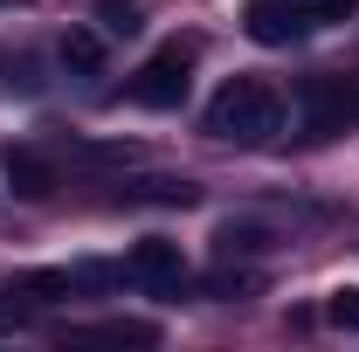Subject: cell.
I'll return each instance as SVG.
<instances>
[{
  "instance_id": "1",
  "label": "cell",
  "mask_w": 359,
  "mask_h": 352,
  "mask_svg": "<svg viewBox=\"0 0 359 352\" xmlns=\"http://www.w3.org/2000/svg\"><path fill=\"white\" fill-rule=\"evenodd\" d=\"M201 132L222 138V145H242V152L269 145V138L283 132V97H276V83H263V76H228V83L208 97Z\"/></svg>"
},
{
  "instance_id": "2",
  "label": "cell",
  "mask_w": 359,
  "mask_h": 352,
  "mask_svg": "<svg viewBox=\"0 0 359 352\" xmlns=\"http://www.w3.org/2000/svg\"><path fill=\"white\" fill-rule=\"evenodd\" d=\"M290 111L304 138H339L346 125H359V76H339V69H318L290 90Z\"/></svg>"
},
{
  "instance_id": "3",
  "label": "cell",
  "mask_w": 359,
  "mask_h": 352,
  "mask_svg": "<svg viewBox=\"0 0 359 352\" xmlns=\"http://www.w3.org/2000/svg\"><path fill=\"white\" fill-rule=\"evenodd\" d=\"M187 90H194V42H166L132 83H125V97H132L138 111H180Z\"/></svg>"
},
{
  "instance_id": "4",
  "label": "cell",
  "mask_w": 359,
  "mask_h": 352,
  "mask_svg": "<svg viewBox=\"0 0 359 352\" xmlns=\"http://www.w3.org/2000/svg\"><path fill=\"white\" fill-rule=\"evenodd\" d=\"M125 276H132L138 290H152V297H180L187 290V256H180V242H166V235H145V242H132V256H125Z\"/></svg>"
},
{
  "instance_id": "5",
  "label": "cell",
  "mask_w": 359,
  "mask_h": 352,
  "mask_svg": "<svg viewBox=\"0 0 359 352\" xmlns=\"http://www.w3.org/2000/svg\"><path fill=\"white\" fill-rule=\"evenodd\" d=\"M242 28H249V42H263V48H297L311 35V21L290 0H249L242 7Z\"/></svg>"
},
{
  "instance_id": "6",
  "label": "cell",
  "mask_w": 359,
  "mask_h": 352,
  "mask_svg": "<svg viewBox=\"0 0 359 352\" xmlns=\"http://www.w3.org/2000/svg\"><path fill=\"white\" fill-rule=\"evenodd\" d=\"M55 62H62L69 76H104V62H111V48H104V28H83V21H69V28H62V42H55Z\"/></svg>"
},
{
  "instance_id": "7",
  "label": "cell",
  "mask_w": 359,
  "mask_h": 352,
  "mask_svg": "<svg viewBox=\"0 0 359 352\" xmlns=\"http://www.w3.org/2000/svg\"><path fill=\"white\" fill-rule=\"evenodd\" d=\"M7 180H14V194L21 201H48L55 187H62V173H55V159H42V152H28V145H7Z\"/></svg>"
},
{
  "instance_id": "8",
  "label": "cell",
  "mask_w": 359,
  "mask_h": 352,
  "mask_svg": "<svg viewBox=\"0 0 359 352\" xmlns=\"http://www.w3.org/2000/svg\"><path fill=\"white\" fill-rule=\"evenodd\" d=\"M125 201H138V208H194L201 201V187L180 173H152V180H132L125 187Z\"/></svg>"
},
{
  "instance_id": "9",
  "label": "cell",
  "mask_w": 359,
  "mask_h": 352,
  "mask_svg": "<svg viewBox=\"0 0 359 352\" xmlns=\"http://www.w3.org/2000/svg\"><path fill=\"white\" fill-rule=\"evenodd\" d=\"M48 76L28 48H0V97H42Z\"/></svg>"
},
{
  "instance_id": "10",
  "label": "cell",
  "mask_w": 359,
  "mask_h": 352,
  "mask_svg": "<svg viewBox=\"0 0 359 352\" xmlns=\"http://www.w3.org/2000/svg\"><path fill=\"white\" fill-rule=\"evenodd\" d=\"M76 339H97V346H159V325H145V318H104V325H83Z\"/></svg>"
},
{
  "instance_id": "11",
  "label": "cell",
  "mask_w": 359,
  "mask_h": 352,
  "mask_svg": "<svg viewBox=\"0 0 359 352\" xmlns=\"http://www.w3.org/2000/svg\"><path fill=\"white\" fill-rule=\"evenodd\" d=\"M97 28H104V42H132L145 35V14H138V0H97Z\"/></svg>"
},
{
  "instance_id": "12",
  "label": "cell",
  "mask_w": 359,
  "mask_h": 352,
  "mask_svg": "<svg viewBox=\"0 0 359 352\" xmlns=\"http://www.w3.org/2000/svg\"><path fill=\"white\" fill-rule=\"evenodd\" d=\"M290 7L311 21V35H318V28H339V21H353V14H359V0H290Z\"/></svg>"
},
{
  "instance_id": "13",
  "label": "cell",
  "mask_w": 359,
  "mask_h": 352,
  "mask_svg": "<svg viewBox=\"0 0 359 352\" xmlns=\"http://www.w3.org/2000/svg\"><path fill=\"white\" fill-rule=\"evenodd\" d=\"M325 325H339V332H359V283H339V290L325 297Z\"/></svg>"
},
{
  "instance_id": "14",
  "label": "cell",
  "mask_w": 359,
  "mask_h": 352,
  "mask_svg": "<svg viewBox=\"0 0 359 352\" xmlns=\"http://www.w3.org/2000/svg\"><path fill=\"white\" fill-rule=\"evenodd\" d=\"M21 325H28V311L14 304V297H0V332H21Z\"/></svg>"
}]
</instances>
